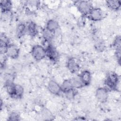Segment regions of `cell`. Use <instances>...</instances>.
Wrapping results in <instances>:
<instances>
[{"label": "cell", "instance_id": "obj_11", "mask_svg": "<svg viewBox=\"0 0 121 121\" xmlns=\"http://www.w3.org/2000/svg\"><path fill=\"white\" fill-rule=\"evenodd\" d=\"M10 44L8 37L4 33H1L0 36V54H5L8 46Z\"/></svg>", "mask_w": 121, "mask_h": 121}, {"label": "cell", "instance_id": "obj_15", "mask_svg": "<svg viewBox=\"0 0 121 121\" xmlns=\"http://www.w3.org/2000/svg\"><path fill=\"white\" fill-rule=\"evenodd\" d=\"M24 93V89L23 87L19 84H15L13 94L11 97L15 99H20L22 97Z\"/></svg>", "mask_w": 121, "mask_h": 121}, {"label": "cell", "instance_id": "obj_8", "mask_svg": "<svg viewBox=\"0 0 121 121\" xmlns=\"http://www.w3.org/2000/svg\"><path fill=\"white\" fill-rule=\"evenodd\" d=\"M66 67L72 73H77L80 69V66L77 60L74 58H69L66 62Z\"/></svg>", "mask_w": 121, "mask_h": 121}, {"label": "cell", "instance_id": "obj_12", "mask_svg": "<svg viewBox=\"0 0 121 121\" xmlns=\"http://www.w3.org/2000/svg\"><path fill=\"white\" fill-rule=\"evenodd\" d=\"M27 33L31 37H35L38 34L37 25L33 21H30L26 25Z\"/></svg>", "mask_w": 121, "mask_h": 121}, {"label": "cell", "instance_id": "obj_2", "mask_svg": "<svg viewBox=\"0 0 121 121\" xmlns=\"http://www.w3.org/2000/svg\"><path fill=\"white\" fill-rule=\"evenodd\" d=\"M31 54L35 60L40 61L46 57L45 48L41 44L35 45L31 49Z\"/></svg>", "mask_w": 121, "mask_h": 121}, {"label": "cell", "instance_id": "obj_20", "mask_svg": "<svg viewBox=\"0 0 121 121\" xmlns=\"http://www.w3.org/2000/svg\"><path fill=\"white\" fill-rule=\"evenodd\" d=\"M71 80L73 86L74 88L78 89L84 86L79 77L72 78H71Z\"/></svg>", "mask_w": 121, "mask_h": 121}, {"label": "cell", "instance_id": "obj_3", "mask_svg": "<svg viewBox=\"0 0 121 121\" xmlns=\"http://www.w3.org/2000/svg\"><path fill=\"white\" fill-rule=\"evenodd\" d=\"M76 4L78 11L83 17H86L91 9L93 8L92 4L90 1H76Z\"/></svg>", "mask_w": 121, "mask_h": 121}, {"label": "cell", "instance_id": "obj_21", "mask_svg": "<svg viewBox=\"0 0 121 121\" xmlns=\"http://www.w3.org/2000/svg\"><path fill=\"white\" fill-rule=\"evenodd\" d=\"M41 114L43 118L45 120H51L53 117L52 113L48 109L46 108L43 109Z\"/></svg>", "mask_w": 121, "mask_h": 121}, {"label": "cell", "instance_id": "obj_23", "mask_svg": "<svg viewBox=\"0 0 121 121\" xmlns=\"http://www.w3.org/2000/svg\"><path fill=\"white\" fill-rule=\"evenodd\" d=\"M66 97L68 99H73L78 94L77 89L72 88L64 93Z\"/></svg>", "mask_w": 121, "mask_h": 121}, {"label": "cell", "instance_id": "obj_13", "mask_svg": "<svg viewBox=\"0 0 121 121\" xmlns=\"http://www.w3.org/2000/svg\"><path fill=\"white\" fill-rule=\"evenodd\" d=\"M0 7L1 13L10 12L12 8V3L9 0H1Z\"/></svg>", "mask_w": 121, "mask_h": 121}, {"label": "cell", "instance_id": "obj_24", "mask_svg": "<svg viewBox=\"0 0 121 121\" xmlns=\"http://www.w3.org/2000/svg\"><path fill=\"white\" fill-rule=\"evenodd\" d=\"M112 46L115 50L121 49V37L120 35L116 36L112 43Z\"/></svg>", "mask_w": 121, "mask_h": 121}, {"label": "cell", "instance_id": "obj_10", "mask_svg": "<svg viewBox=\"0 0 121 121\" xmlns=\"http://www.w3.org/2000/svg\"><path fill=\"white\" fill-rule=\"evenodd\" d=\"M82 83L84 86H87L90 85L92 80V75L91 72L88 70L82 71L79 75Z\"/></svg>", "mask_w": 121, "mask_h": 121}, {"label": "cell", "instance_id": "obj_5", "mask_svg": "<svg viewBox=\"0 0 121 121\" xmlns=\"http://www.w3.org/2000/svg\"><path fill=\"white\" fill-rule=\"evenodd\" d=\"M46 57L52 62H56L59 59V53L56 48L50 43L45 47Z\"/></svg>", "mask_w": 121, "mask_h": 121}, {"label": "cell", "instance_id": "obj_25", "mask_svg": "<svg viewBox=\"0 0 121 121\" xmlns=\"http://www.w3.org/2000/svg\"><path fill=\"white\" fill-rule=\"evenodd\" d=\"M20 120L19 114L16 112H12L9 115L8 120L9 121H18Z\"/></svg>", "mask_w": 121, "mask_h": 121}, {"label": "cell", "instance_id": "obj_18", "mask_svg": "<svg viewBox=\"0 0 121 121\" xmlns=\"http://www.w3.org/2000/svg\"><path fill=\"white\" fill-rule=\"evenodd\" d=\"M60 87L62 92L63 93H65L72 88H74L73 86L71 78L64 80L60 85Z\"/></svg>", "mask_w": 121, "mask_h": 121}, {"label": "cell", "instance_id": "obj_27", "mask_svg": "<svg viewBox=\"0 0 121 121\" xmlns=\"http://www.w3.org/2000/svg\"><path fill=\"white\" fill-rule=\"evenodd\" d=\"M7 58L8 57L5 55V54H0V66L1 69H3L5 67L6 64Z\"/></svg>", "mask_w": 121, "mask_h": 121}, {"label": "cell", "instance_id": "obj_22", "mask_svg": "<svg viewBox=\"0 0 121 121\" xmlns=\"http://www.w3.org/2000/svg\"><path fill=\"white\" fill-rule=\"evenodd\" d=\"M95 48L98 52H103L105 49V44L102 40H97L94 45Z\"/></svg>", "mask_w": 121, "mask_h": 121}, {"label": "cell", "instance_id": "obj_26", "mask_svg": "<svg viewBox=\"0 0 121 121\" xmlns=\"http://www.w3.org/2000/svg\"><path fill=\"white\" fill-rule=\"evenodd\" d=\"M15 75L12 73H7L4 75V83L9 82H14L15 79Z\"/></svg>", "mask_w": 121, "mask_h": 121}, {"label": "cell", "instance_id": "obj_16", "mask_svg": "<svg viewBox=\"0 0 121 121\" xmlns=\"http://www.w3.org/2000/svg\"><path fill=\"white\" fill-rule=\"evenodd\" d=\"M16 33L17 38H20L23 37L27 33L26 25L23 23L18 24L16 28Z\"/></svg>", "mask_w": 121, "mask_h": 121}, {"label": "cell", "instance_id": "obj_28", "mask_svg": "<svg viewBox=\"0 0 121 121\" xmlns=\"http://www.w3.org/2000/svg\"><path fill=\"white\" fill-rule=\"evenodd\" d=\"M121 49L115 50V56L116 59V60H117V62L119 64H120V63H121Z\"/></svg>", "mask_w": 121, "mask_h": 121}, {"label": "cell", "instance_id": "obj_7", "mask_svg": "<svg viewBox=\"0 0 121 121\" xmlns=\"http://www.w3.org/2000/svg\"><path fill=\"white\" fill-rule=\"evenodd\" d=\"M109 90L105 87H99L95 91V97L101 103L106 102L109 96Z\"/></svg>", "mask_w": 121, "mask_h": 121}, {"label": "cell", "instance_id": "obj_19", "mask_svg": "<svg viewBox=\"0 0 121 121\" xmlns=\"http://www.w3.org/2000/svg\"><path fill=\"white\" fill-rule=\"evenodd\" d=\"M54 33L49 31L45 28L42 31V36L43 39V41L51 43L52 40L54 37Z\"/></svg>", "mask_w": 121, "mask_h": 121}, {"label": "cell", "instance_id": "obj_4", "mask_svg": "<svg viewBox=\"0 0 121 121\" xmlns=\"http://www.w3.org/2000/svg\"><path fill=\"white\" fill-rule=\"evenodd\" d=\"M86 17L91 21L97 22L102 20L104 18V14L101 8L93 7Z\"/></svg>", "mask_w": 121, "mask_h": 121}, {"label": "cell", "instance_id": "obj_17", "mask_svg": "<svg viewBox=\"0 0 121 121\" xmlns=\"http://www.w3.org/2000/svg\"><path fill=\"white\" fill-rule=\"evenodd\" d=\"M107 7L113 10H118L121 7V2L117 0H109L105 1Z\"/></svg>", "mask_w": 121, "mask_h": 121}, {"label": "cell", "instance_id": "obj_14", "mask_svg": "<svg viewBox=\"0 0 121 121\" xmlns=\"http://www.w3.org/2000/svg\"><path fill=\"white\" fill-rule=\"evenodd\" d=\"M59 28V23L53 19H50L48 20L46 23L45 28L52 32L55 33Z\"/></svg>", "mask_w": 121, "mask_h": 121}, {"label": "cell", "instance_id": "obj_1", "mask_svg": "<svg viewBox=\"0 0 121 121\" xmlns=\"http://www.w3.org/2000/svg\"><path fill=\"white\" fill-rule=\"evenodd\" d=\"M120 83L118 75L114 72H110L107 75L104 81L105 86L109 91L118 90Z\"/></svg>", "mask_w": 121, "mask_h": 121}, {"label": "cell", "instance_id": "obj_9", "mask_svg": "<svg viewBox=\"0 0 121 121\" xmlns=\"http://www.w3.org/2000/svg\"><path fill=\"white\" fill-rule=\"evenodd\" d=\"M47 89L49 92L54 95H59L62 93L60 85L54 80H50L47 84Z\"/></svg>", "mask_w": 121, "mask_h": 121}, {"label": "cell", "instance_id": "obj_6", "mask_svg": "<svg viewBox=\"0 0 121 121\" xmlns=\"http://www.w3.org/2000/svg\"><path fill=\"white\" fill-rule=\"evenodd\" d=\"M20 53L19 48L15 44L10 43L7 47L5 54L8 58L16 59L19 57Z\"/></svg>", "mask_w": 121, "mask_h": 121}]
</instances>
